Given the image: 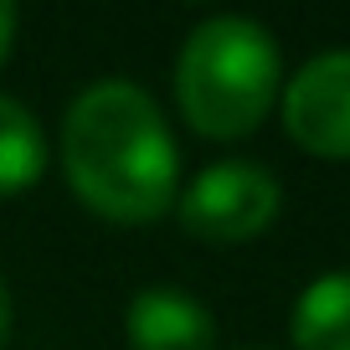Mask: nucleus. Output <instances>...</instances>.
Returning a JSON list of instances; mask_svg holds the SVG:
<instances>
[{"label":"nucleus","instance_id":"f257e3e1","mask_svg":"<svg viewBox=\"0 0 350 350\" xmlns=\"http://www.w3.org/2000/svg\"><path fill=\"white\" fill-rule=\"evenodd\" d=\"M62 165L77 201L109 221H154L175 206L180 150L160 103L129 77L93 83L62 119Z\"/></svg>","mask_w":350,"mask_h":350},{"label":"nucleus","instance_id":"f03ea898","mask_svg":"<svg viewBox=\"0 0 350 350\" xmlns=\"http://www.w3.org/2000/svg\"><path fill=\"white\" fill-rule=\"evenodd\" d=\"M284 62L268 26L247 16H211L175 57V98L191 129L206 139L252 134L278 98Z\"/></svg>","mask_w":350,"mask_h":350},{"label":"nucleus","instance_id":"7ed1b4c3","mask_svg":"<svg viewBox=\"0 0 350 350\" xmlns=\"http://www.w3.org/2000/svg\"><path fill=\"white\" fill-rule=\"evenodd\" d=\"M284 186L258 160H217L180 196V227L201 242H247L278 217Z\"/></svg>","mask_w":350,"mask_h":350},{"label":"nucleus","instance_id":"20e7f679","mask_svg":"<svg viewBox=\"0 0 350 350\" xmlns=\"http://www.w3.org/2000/svg\"><path fill=\"white\" fill-rule=\"evenodd\" d=\"M284 124L309 154L350 160V52H325L284 88Z\"/></svg>","mask_w":350,"mask_h":350},{"label":"nucleus","instance_id":"39448f33","mask_svg":"<svg viewBox=\"0 0 350 350\" xmlns=\"http://www.w3.org/2000/svg\"><path fill=\"white\" fill-rule=\"evenodd\" d=\"M129 345L134 350H211L217 345V319L201 299L180 294L170 284L139 288L129 299Z\"/></svg>","mask_w":350,"mask_h":350},{"label":"nucleus","instance_id":"423d86ee","mask_svg":"<svg viewBox=\"0 0 350 350\" xmlns=\"http://www.w3.org/2000/svg\"><path fill=\"white\" fill-rule=\"evenodd\" d=\"M288 340L299 350H350V268L319 273L288 314Z\"/></svg>","mask_w":350,"mask_h":350},{"label":"nucleus","instance_id":"0eeeda50","mask_svg":"<svg viewBox=\"0 0 350 350\" xmlns=\"http://www.w3.org/2000/svg\"><path fill=\"white\" fill-rule=\"evenodd\" d=\"M42 170H46V139L36 113L0 93V196L36 186Z\"/></svg>","mask_w":350,"mask_h":350},{"label":"nucleus","instance_id":"6e6552de","mask_svg":"<svg viewBox=\"0 0 350 350\" xmlns=\"http://www.w3.org/2000/svg\"><path fill=\"white\" fill-rule=\"evenodd\" d=\"M11 42H16V5L0 0V62H5V52H11Z\"/></svg>","mask_w":350,"mask_h":350},{"label":"nucleus","instance_id":"1a4fd4ad","mask_svg":"<svg viewBox=\"0 0 350 350\" xmlns=\"http://www.w3.org/2000/svg\"><path fill=\"white\" fill-rule=\"evenodd\" d=\"M5 335H11V288L0 278V345H5Z\"/></svg>","mask_w":350,"mask_h":350}]
</instances>
